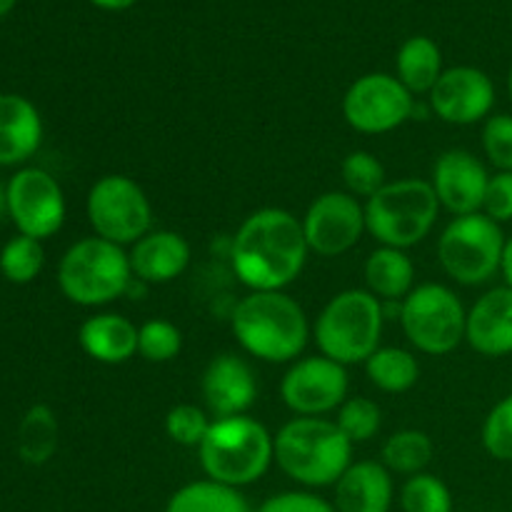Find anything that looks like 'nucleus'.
<instances>
[{
    "label": "nucleus",
    "mask_w": 512,
    "mask_h": 512,
    "mask_svg": "<svg viewBox=\"0 0 512 512\" xmlns=\"http://www.w3.org/2000/svg\"><path fill=\"white\" fill-rule=\"evenodd\" d=\"M303 220L283 208H260L240 223L230 243V263L250 293L285 290L308 260Z\"/></svg>",
    "instance_id": "f257e3e1"
},
{
    "label": "nucleus",
    "mask_w": 512,
    "mask_h": 512,
    "mask_svg": "<svg viewBox=\"0 0 512 512\" xmlns=\"http://www.w3.org/2000/svg\"><path fill=\"white\" fill-rule=\"evenodd\" d=\"M230 328L240 348L263 363H293L310 338L308 315L283 290L245 295L235 305Z\"/></svg>",
    "instance_id": "f03ea898"
},
{
    "label": "nucleus",
    "mask_w": 512,
    "mask_h": 512,
    "mask_svg": "<svg viewBox=\"0 0 512 512\" xmlns=\"http://www.w3.org/2000/svg\"><path fill=\"white\" fill-rule=\"evenodd\" d=\"M275 463L305 488H328L353 465V443L335 420L295 418L275 435Z\"/></svg>",
    "instance_id": "7ed1b4c3"
},
{
    "label": "nucleus",
    "mask_w": 512,
    "mask_h": 512,
    "mask_svg": "<svg viewBox=\"0 0 512 512\" xmlns=\"http://www.w3.org/2000/svg\"><path fill=\"white\" fill-rule=\"evenodd\" d=\"M198 455L208 480L240 490L268 473L275 460V435L250 415L220 418L210 425Z\"/></svg>",
    "instance_id": "20e7f679"
},
{
    "label": "nucleus",
    "mask_w": 512,
    "mask_h": 512,
    "mask_svg": "<svg viewBox=\"0 0 512 512\" xmlns=\"http://www.w3.org/2000/svg\"><path fill=\"white\" fill-rule=\"evenodd\" d=\"M385 313L370 290L350 288L333 295L313 325L320 355L340 365L368 363L380 348Z\"/></svg>",
    "instance_id": "39448f33"
},
{
    "label": "nucleus",
    "mask_w": 512,
    "mask_h": 512,
    "mask_svg": "<svg viewBox=\"0 0 512 512\" xmlns=\"http://www.w3.org/2000/svg\"><path fill=\"white\" fill-rule=\"evenodd\" d=\"M130 283L133 270L128 253L98 235L73 243L60 258V293L83 308H100L123 298L128 295Z\"/></svg>",
    "instance_id": "423d86ee"
},
{
    "label": "nucleus",
    "mask_w": 512,
    "mask_h": 512,
    "mask_svg": "<svg viewBox=\"0 0 512 512\" xmlns=\"http://www.w3.org/2000/svg\"><path fill=\"white\" fill-rule=\"evenodd\" d=\"M440 213V200L428 180L403 178L385 183L365 200V228L385 248L408 250L423 243Z\"/></svg>",
    "instance_id": "0eeeda50"
},
{
    "label": "nucleus",
    "mask_w": 512,
    "mask_h": 512,
    "mask_svg": "<svg viewBox=\"0 0 512 512\" xmlns=\"http://www.w3.org/2000/svg\"><path fill=\"white\" fill-rule=\"evenodd\" d=\"M505 233L485 213L460 215L448 223L438 240V260L460 285H485L500 273Z\"/></svg>",
    "instance_id": "6e6552de"
},
{
    "label": "nucleus",
    "mask_w": 512,
    "mask_h": 512,
    "mask_svg": "<svg viewBox=\"0 0 512 512\" xmlns=\"http://www.w3.org/2000/svg\"><path fill=\"white\" fill-rule=\"evenodd\" d=\"M400 325L415 350L438 358L465 340L468 310L448 285L423 283L400 303Z\"/></svg>",
    "instance_id": "1a4fd4ad"
},
{
    "label": "nucleus",
    "mask_w": 512,
    "mask_h": 512,
    "mask_svg": "<svg viewBox=\"0 0 512 512\" xmlns=\"http://www.w3.org/2000/svg\"><path fill=\"white\" fill-rule=\"evenodd\" d=\"M88 220L95 235L115 245H135L150 233L153 208L145 190L128 175H103L88 193Z\"/></svg>",
    "instance_id": "9d476101"
},
{
    "label": "nucleus",
    "mask_w": 512,
    "mask_h": 512,
    "mask_svg": "<svg viewBox=\"0 0 512 512\" xmlns=\"http://www.w3.org/2000/svg\"><path fill=\"white\" fill-rule=\"evenodd\" d=\"M415 113L413 93L398 75L368 73L355 80L343 98L345 123L365 135H383L408 123Z\"/></svg>",
    "instance_id": "9b49d317"
},
{
    "label": "nucleus",
    "mask_w": 512,
    "mask_h": 512,
    "mask_svg": "<svg viewBox=\"0 0 512 512\" xmlns=\"http://www.w3.org/2000/svg\"><path fill=\"white\" fill-rule=\"evenodd\" d=\"M8 218L20 235L43 243L65 223V195L43 168H20L8 180Z\"/></svg>",
    "instance_id": "f8f14e48"
},
{
    "label": "nucleus",
    "mask_w": 512,
    "mask_h": 512,
    "mask_svg": "<svg viewBox=\"0 0 512 512\" xmlns=\"http://www.w3.org/2000/svg\"><path fill=\"white\" fill-rule=\"evenodd\" d=\"M348 370L345 365L313 355V358L295 360L288 373L280 380V398L285 408L300 418H320L348 400Z\"/></svg>",
    "instance_id": "ddd939ff"
},
{
    "label": "nucleus",
    "mask_w": 512,
    "mask_h": 512,
    "mask_svg": "<svg viewBox=\"0 0 512 512\" xmlns=\"http://www.w3.org/2000/svg\"><path fill=\"white\" fill-rule=\"evenodd\" d=\"M365 230V205H360L355 195L340 190L318 195L303 215L308 248L320 258H338L353 250Z\"/></svg>",
    "instance_id": "4468645a"
},
{
    "label": "nucleus",
    "mask_w": 512,
    "mask_h": 512,
    "mask_svg": "<svg viewBox=\"0 0 512 512\" xmlns=\"http://www.w3.org/2000/svg\"><path fill=\"white\" fill-rule=\"evenodd\" d=\"M430 108L448 125H475L495 108V85L485 70L473 65L443 70L430 90Z\"/></svg>",
    "instance_id": "2eb2a0df"
},
{
    "label": "nucleus",
    "mask_w": 512,
    "mask_h": 512,
    "mask_svg": "<svg viewBox=\"0 0 512 512\" xmlns=\"http://www.w3.org/2000/svg\"><path fill=\"white\" fill-rule=\"evenodd\" d=\"M488 183L490 173L483 160L463 148L445 150L435 163L433 180H430L440 205L450 210L455 218L483 213Z\"/></svg>",
    "instance_id": "dca6fc26"
},
{
    "label": "nucleus",
    "mask_w": 512,
    "mask_h": 512,
    "mask_svg": "<svg viewBox=\"0 0 512 512\" xmlns=\"http://www.w3.org/2000/svg\"><path fill=\"white\" fill-rule=\"evenodd\" d=\"M205 408L215 420L248 415L258 398V380L253 368L235 353H220L205 368L200 380Z\"/></svg>",
    "instance_id": "f3484780"
},
{
    "label": "nucleus",
    "mask_w": 512,
    "mask_h": 512,
    "mask_svg": "<svg viewBox=\"0 0 512 512\" xmlns=\"http://www.w3.org/2000/svg\"><path fill=\"white\" fill-rule=\"evenodd\" d=\"M465 340L485 358L512 355V288L500 285L475 300L468 310Z\"/></svg>",
    "instance_id": "a211bd4d"
},
{
    "label": "nucleus",
    "mask_w": 512,
    "mask_h": 512,
    "mask_svg": "<svg viewBox=\"0 0 512 512\" xmlns=\"http://www.w3.org/2000/svg\"><path fill=\"white\" fill-rule=\"evenodd\" d=\"M133 278L145 285L173 283L190 265V245L175 230H150L128 253Z\"/></svg>",
    "instance_id": "6ab92c4d"
},
{
    "label": "nucleus",
    "mask_w": 512,
    "mask_h": 512,
    "mask_svg": "<svg viewBox=\"0 0 512 512\" xmlns=\"http://www.w3.org/2000/svg\"><path fill=\"white\" fill-rule=\"evenodd\" d=\"M395 498L393 473L378 460H358L335 483L338 512H390Z\"/></svg>",
    "instance_id": "aec40b11"
},
{
    "label": "nucleus",
    "mask_w": 512,
    "mask_h": 512,
    "mask_svg": "<svg viewBox=\"0 0 512 512\" xmlns=\"http://www.w3.org/2000/svg\"><path fill=\"white\" fill-rule=\"evenodd\" d=\"M43 143V120L28 98L0 93V165H20L38 153Z\"/></svg>",
    "instance_id": "412c9836"
},
{
    "label": "nucleus",
    "mask_w": 512,
    "mask_h": 512,
    "mask_svg": "<svg viewBox=\"0 0 512 512\" xmlns=\"http://www.w3.org/2000/svg\"><path fill=\"white\" fill-rule=\"evenodd\" d=\"M78 343L95 363L123 365L138 353V328L125 315L98 313L80 325Z\"/></svg>",
    "instance_id": "4be33fe9"
},
{
    "label": "nucleus",
    "mask_w": 512,
    "mask_h": 512,
    "mask_svg": "<svg viewBox=\"0 0 512 512\" xmlns=\"http://www.w3.org/2000/svg\"><path fill=\"white\" fill-rule=\"evenodd\" d=\"M365 285L380 303H398L405 300L415 283V265L405 250L385 248L368 255L365 260Z\"/></svg>",
    "instance_id": "5701e85b"
},
{
    "label": "nucleus",
    "mask_w": 512,
    "mask_h": 512,
    "mask_svg": "<svg viewBox=\"0 0 512 512\" xmlns=\"http://www.w3.org/2000/svg\"><path fill=\"white\" fill-rule=\"evenodd\" d=\"M395 68H398V80L410 93H430L443 75V53L435 40L415 35L400 45Z\"/></svg>",
    "instance_id": "b1692460"
},
{
    "label": "nucleus",
    "mask_w": 512,
    "mask_h": 512,
    "mask_svg": "<svg viewBox=\"0 0 512 512\" xmlns=\"http://www.w3.org/2000/svg\"><path fill=\"white\" fill-rule=\"evenodd\" d=\"M165 512H253L248 500L238 488L215 483V480H195L170 495Z\"/></svg>",
    "instance_id": "393cba45"
},
{
    "label": "nucleus",
    "mask_w": 512,
    "mask_h": 512,
    "mask_svg": "<svg viewBox=\"0 0 512 512\" xmlns=\"http://www.w3.org/2000/svg\"><path fill=\"white\" fill-rule=\"evenodd\" d=\"M370 383L383 393H408L420 378V363L410 350L378 348L365 363Z\"/></svg>",
    "instance_id": "a878e982"
},
{
    "label": "nucleus",
    "mask_w": 512,
    "mask_h": 512,
    "mask_svg": "<svg viewBox=\"0 0 512 512\" xmlns=\"http://www.w3.org/2000/svg\"><path fill=\"white\" fill-rule=\"evenodd\" d=\"M58 450V418L48 405H33L18 430V453L25 463L43 465Z\"/></svg>",
    "instance_id": "bb28decb"
},
{
    "label": "nucleus",
    "mask_w": 512,
    "mask_h": 512,
    "mask_svg": "<svg viewBox=\"0 0 512 512\" xmlns=\"http://www.w3.org/2000/svg\"><path fill=\"white\" fill-rule=\"evenodd\" d=\"M433 440L423 430H398L385 440L380 458L390 473L418 475L433 460Z\"/></svg>",
    "instance_id": "cd10ccee"
},
{
    "label": "nucleus",
    "mask_w": 512,
    "mask_h": 512,
    "mask_svg": "<svg viewBox=\"0 0 512 512\" xmlns=\"http://www.w3.org/2000/svg\"><path fill=\"white\" fill-rule=\"evenodd\" d=\"M45 265L43 243L28 235H15L0 250V273L15 285L33 283Z\"/></svg>",
    "instance_id": "c85d7f7f"
},
{
    "label": "nucleus",
    "mask_w": 512,
    "mask_h": 512,
    "mask_svg": "<svg viewBox=\"0 0 512 512\" xmlns=\"http://www.w3.org/2000/svg\"><path fill=\"white\" fill-rule=\"evenodd\" d=\"M400 508L403 512H453V493L438 475H410L400 488Z\"/></svg>",
    "instance_id": "c756f323"
},
{
    "label": "nucleus",
    "mask_w": 512,
    "mask_h": 512,
    "mask_svg": "<svg viewBox=\"0 0 512 512\" xmlns=\"http://www.w3.org/2000/svg\"><path fill=\"white\" fill-rule=\"evenodd\" d=\"M340 175L348 188L350 195L355 198L370 200L388 180H385V168L373 153L368 150H353L340 163Z\"/></svg>",
    "instance_id": "7c9ffc66"
},
{
    "label": "nucleus",
    "mask_w": 512,
    "mask_h": 512,
    "mask_svg": "<svg viewBox=\"0 0 512 512\" xmlns=\"http://www.w3.org/2000/svg\"><path fill=\"white\" fill-rule=\"evenodd\" d=\"M183 350V333L170 320H148L138 328V353L148 363H170Z\"/></svg>",
    "instance_id": "2f4dec72"
},
{
    "label": "nucleus",
    "mask_w": 512,
    "mask_h": 512,
    "mask_svg": "<svg viewBox=\"0 0 512 512\" xmlns=\"http://www.w3.org/2000/svg\"><path fill=\"white\" fill-rule=\"evenodd\" d=\"M338 428L343 430L345 438L350 443H368L378 435L380 425H383V413H380L378 403L370 398H348L338 408V418H335Z\"/></svg>",
    "instance_id": "473e14b6"
},
{
    "label": "nucleus",
    "mask_w": 512,
    "mask_h": 512,
    "mask_svg": "<svg viewBox=\"0 0 512 512\" xmlns=\"http://www.w3.org/2000/svg\"><path fill=\"white\" fill-rule=\"evenodd\" d=\"M210 425L213 423L208 420V413L190 403L175 405L165 415V433H168L173 443L183 445V448H200Z\"/></svg>",
    "instance_id": "72a5a7b5"
},
{
    "label": "nucleus",
    "mask_w": 512,
    "mask_h": 512,
    "mask_svg": "<svg viewBox=\"0 0 512 512\" xmlns=\"http://www.w3.org/2000/svg\"><path fill=\"white\" fill-rule=\"evenodd\" d=\"M483 448L490 458L512 463V395H505L488 413L483 423Z\"/></svg>",
    "instance_id": "f704fd0d"
},
{
    "label": "nucleus",
    "mask_w": 512,
    "mask_h": 512,
    "mask_svg": "<svg viewBox=\"0 0 512 512\" xmlns=\"http://www.w3.org/2000/svg\"><path fill=\"white\" fill-rule=\"evenodd\" d=\"M483 150L498 173H512V113H495L485 120Z\"/></svg>",
    "instance_id": "c9c22d12"
},
{
    "label": "nucleus",
    "mask_w": 512,
    "mask_h": 512,
    "mask_svg": "<svg viewBox=\"0 0 512 512\" xmlns=\"http://www.w3.org/2000/svg\"><path fill=\"white\" fill-rule=\"evenodd\" d=\"M255 512H338L333 503L308 490H288V493L270 495Z\"/></svg>",
    "instance_id": "e433bc0d"
},
{
    "label": "nucleus",
    "mask_w": 512,
    "mask_h": 512,
    "mask_svg": "<svg viewBox=\"0 0 512 512\" xmlns=\"http://www.w3.org/2000/svg\"><path fill=\"white\" fill-rule=\"evenodd\" d=\"M483 213L498 225L512 220V173L490 175L488 190H485Z\"/></svg>",
    "instance_id": "4c0bfd02"
},
{
    "label": "nucleus",
    "mask_w": 512,
    "mask_h": 512,
    "mask_svg": "<svg viewBox=\"0 0 512 512\" xmlns=\"http://www.w3.org/2000/svg\"><path fill=\"white\" fill-rule=\"evenodd\" d=\"M500 275H503L505 285L512 288V235L505 238V250H503V263H500Z\"/></svg>",
    "instance_id": "58836bf2"
},
{
    "label": "nucleus",
    "mask_w": 512,
    "mask_h": 512,
    "mask_svg": "<svg viewBox=\"0 0 512 512\" xmlns=\"http://www.w3.org/2000/svg\"><path fill=\"white\" fill-rule=\"evenodd\" d=\"M90 3L98 5V8H103V10H125V8H130L135 0H90Z\"/></svg>",
    "instance_id": "ea45409f"
},
{
    "label": "nucleus",
    "mask_w": 512,
    "mask_h": 512,
    "mask_svg": "<svg viewBox=\"0 0 512 512\" xmlns=\"http://www.w3.org/2000/svg\"><path fill=\"white\" fill-rule=\"evenodd\" d=\"M8 215V185L0 180V220Z\"/></svg>",
    "instance_id": "a19ab883"
},
{
    "label": "nucleus",
    "mask_w": 512,
    "mask_h": 512,
    "mask_svg": "<svg viewBox=\"0 0 512 512\" xmlns=\"http://www.w3.org/2000/svg\"><path fill=\"white\" fill-rule=\"evenodd\" d=\"M13 5H15V0H0V18L10 13V10H13Z\"/></svg>",
    "instance_id": "79ce46f5"
},
{
    "label": "nucleus",
    "mask_w": 512,
    "mask_h": 512,
    "mask_svg": "<svg viewBox=\"0 0 512 512\" xmlns=\"http://www.w3.org/2000/svg\"><path fill=\"white\" fill-rule=\"evenodd\" d=\"M508 95H510V103H512V68H510V73H508Z\"/></svg>",
    "instance_id": "37998d69"
}]
</instances>
